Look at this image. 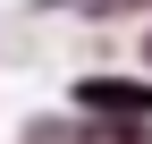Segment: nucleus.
Segmentation results:
<instances>
[{"mask_svg": "<svg viewBox=\"0 0 152 144\" xmlns=\"http://www.w3.org/2000/svg\"><path fill=\"white\" fill-rule=\"evenodd\" d=\"M85 102H93V110H152L144 85H85Z\"/></svg>", "mask_w": 152, "mask_h": 144, "instance_id": "f257e3e1", "label": "nucleus"}]
</instances>
